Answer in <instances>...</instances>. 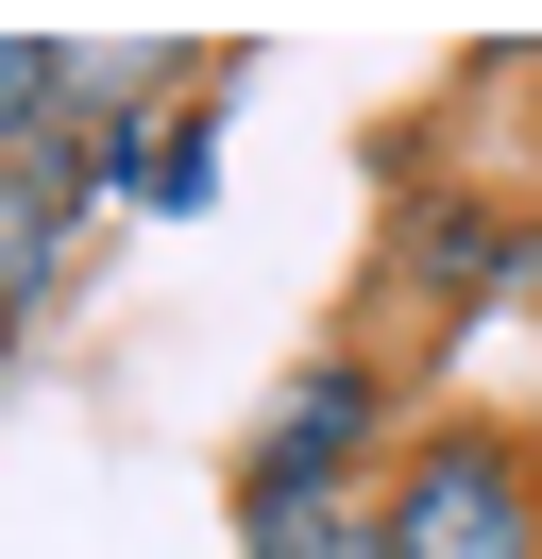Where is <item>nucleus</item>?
Listing matches in <instances>:
<instances>
[{
  "label": "nucleus",
  "mask_w": 542,
  "mask_h": 559,
  "mask_svg": "<svg viewBox=\"0 0 542 559\" xmlns=\"http://www.w3.org/2000/svg\"><path fill=\"white\" fill-rule=\"evenodd\" d=\"M271 559H373V509H322L305 543H271Z\"/></svg>",
  "instance_id": "obj_5"
},
{
  "label": "nucleus",
  "mask_w": 542,
  "mask_h": 559,
  "mask_svg": "<svg viewBox=\"0 0 542 559\" xmlns=\"http://www.w3.org/2000/svg\"><path fill=\"white\" fill-rule=\"evenodd\" d=\"M356 441H373V373H356V356H322V373H305L288 407L255 424V475H237L255 559H271V543H305V525L339 509V457H356Z\"/></svg>",
  "instance_id": "obj_2"
},
{
  "label": "nucleus",
  "mask_w": 542,
  "mask_h": 559,
  "mask_svg": "<svg viewBox=\"0 0 542 559\" xmlns=\"http://www.w3.org/2000/svg\"><path fill=\"white\" fill-rule=\"evenodd\" d=\"M51 238H68V170H51V153H0V322L34 306Z\"/></svg>",
  "instance_id": "obj_3"
},
{
  "label": "nucleus",
  "mask_w": 542,
  "mask_h": 559,
  "mask_svg": "<svg viewBox=\"0 0 542 559\" xmlns=\"http://www.w3.org/2000/svg\"><path fill=\"white\" fill-rule=\"evenodd\" d=\"M373 559H542V457L508 424H440L373 509Z\"/></svg>",
  "instance_id": "obj_1"
},
{
  "label": "nucleus",
  "mask_w": 542,
  "mask_h": 559,
  "mask_svg": "<svg viewBox=\"0 0 542 559\" xmlns=\"http://www.w3.org/2000/svg\"><path fill=\"white\" fill-rule=\"evenodd\" d=\"M51 103H68V51L51 35H0V153H51Z\"/></svg>",
  "instance_id": "obj_4"
}]
</instances>
